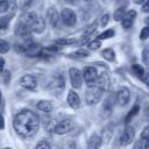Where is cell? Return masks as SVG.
Returning <instances> with one entry per match:
<instances>
[{"label": "cell", "instance_id": "51", "mask_svg": "<svg viewBox=\"0 0 149 149\" xmlns=\"http://www.w3.org/2000/svg\"><path fill=\"white\" fill-rule=\"evenodd\" d=\"M84 1H88V0H84Z\"/></svg>", "mask_w": 149, "mask_h": 149}, {"label": "cell", "instance_id": "8", "mask_svg": "<svg viewBox=\"0 0 149 149\" xmlns=\"http://www.w3.org/2000/svg\"><path fill=\"white\" fill-rule=\"evenodd\" d=\"M69 77H70V81H71V86L73 88H80L81 83H83V76L81 72L76 69V68H71L69 70Z\"/></svg>", "mask_w": 149, "mask_h": 149}, {"label": "cell", "instance_id": "5", "mask_svg": "<svg viewBox=\"0 0 149 149\" xmlns=\"http://www.w3.org/2000/svg\"><path fill=\"white\" fill-rule=\"evenodd\" d=\"M72 128H73V122L70 119H65V120H62V121L57 122L55 125L52 132L57 135H64V134L69 133Z\"/></svg>", "mask_w": 149, "mask_h": 149}, {"label": "cell", "instance_id": "19", "mask_svg": "<svg viewBox=\"0 0 149 149\" xmlns=\"http://www.w3.org/2000/svg\"><path fill=\"white\" fill-rule=\"evenodd\" d=\"M36 107H37V109H40L44 113H50L52 111V104L48 100H40L36 105Z\"/></svg>", "mask_w": 149, "mask_h": 149}, {"label": "cell", "instance_id": "48", "mask_svg": "<svg viewBox=\"0 0 149 149\" xmlns=\"http://www.w3.org/2000/svg\"><path fill=\"white\" fill-rule=\"evenodd\" d=\"M1 98H2V95H1V91H0V101H1Z\"/></svg>", "mask_w": 149, "mask_h": 149}, {"label": "cell", "instance_id": "20", "mask_svg": "<svg viewBox=\"0 0 149 149\" xmlns=\"http://www.w3.org/2000/svg\"><path fill=\"white\" fill-rule=\"evenodd\" d=\"M139 112H140V106H139V105H134V106L129 109V112L127 113V115L125 116V123L128 125V123H129V122L137 115Z\"/></svg>", "mask_w": 149, "mask_h": 149}, {"label": "cell", "instance_id": "32", "mask_svg": "<svg viewBox=\"0 0 149 149\" xmlns=\"http://www.w3.org/2000/svg\"><path fill=\"white\" fill-rule=\"evenodd\" d=\"M9 9V2L7 0H0V14Z\"/></svg>", "mask_w": 149, "mask_h": 149}, {"label": "cell", "instance_id": "44", "mask_svg": "<svg viewBox=\"0 0 149 149\" xmlns=\"http://www.w3.org/2000/svg\"><path fill=\"white\" fill-rule=\"evenodd\" d=\"M143 144H144V149H149V137L143 141Z\"/></svg>", "mask_w": 149, "mask_h": 149}, {"label": "cell", "instance_id": "13", "mask_svg": "<svg viewBox=\"0 0 149 149\" xmlns=\"http://www.w3.org/2000/svg\"><path fill=\"white\" fill-rule=\"evenodd\" d=\"M135 17H136V12H135L134 9H130V10L126 12L123 19L121 20V24H122V27H123L125 29L130 28V27L133 26L134 21H135Z\"/></svg>", "mask_w": 149, "mask_h": 149}, {"label": "cell", "instance_id": "2", "mask_svg": "<svg viewBox=\"0 0 149 149\" xmlns=\"http://www.w3.org/2000/svg\"><path fill=\"white\" fill-rule=\"evenodd\" d=\"M20 22H22L26 26H28V28L30 29L31 33L42 34L45 30V21H44V19H42L41 16H38L34 12H28V13L22 14L21 17H20Z\"/></svg>", "mask_w": 149, "mask_h": 149}, {"label": "cell", "instance_id": "45", "mask_svg": "<svg viewBox=\"0 0 149 149\" xmlns=\"http://www.w3.org/2000/svg\"><path fill=\"white\" fill-rule=\"evenodd\" d=\"M135 3H137V5H142V3H144L146 2V0H133Z\"/></svg>", "mask_w": 149, "mask_h": 149}, {"label": "cell", "instance_id": "10", "mask_svg": "<svg viewBox=\"0 0 149 149\" xmlns=\"http://www.w3.org/2000/svg\"><path fill=\"white\" fill-rule=\"evenodd\" d=\"M20 85L27 90H35L37 86V79L33 74H24L20 78Z\"/></svg>", "mask_w": 149, "mask_h": 149}, {"label": "cell", "instance_id": "50", "mask_svg": "<svg viewBox=\"0 0 149 149\" xmlns=\"http://www.w3.org/2000/svg\"><path fill=\"white\" fill-rule=\"evenodd\" d=\"M3 149H10V148H3Z\"/></svg>", "mask_w": 149, "mask_h": 149}, {"label": "cell", "instance_id": "42", "mask_svg": "<svg viewBox=\"0 0 149 149\" xmlns=\"http://www.w3.org/2000/svg\"><path fill=\"white\" fill-rule=\"evenodd\" d=\"M66 3H69V5H73V6H76V5H78V1L79 0H64Z\"/></svg>", "mask_w": 149, "mask_h": 149}, {"label": "cell", "instance_id": "47", "mask_svg": "<svg viewBox=\"0 0 149 149\" xmlns=\"http://www.w3.org/2000/svg\"><path fill=\"white\" fill-rule=\"evenodd\" d=\"M144 73H147V76H149V69L147 70V72H144Z\"/></svg>", "mask_w": 149, "mask_h": 149}, {"label": "cell", "instance_id": "17", "mask_svg": "<svg viewBox=\"0 0 149 149\" xmlns=\"http://www.w3.org/2000/svg\"><path fill=\"white\" fill-rule=\"evenodd\" d=\"M102 144V137L98 134H92L87 141V149H99Z\"/></svg>", "mask_w": 149, "mask_h": 149}, {"label": "cell", "instance_id": "14", "mask_svg": "<svg viewBox=\"0 0 149 149\" xmlns=\"http://www.w3.org/2000/svg\"><path fill=\"white\" fill-rule=\"evenodd\" d=\"M15 35L19 37H22V38H28L31 35V31L28 28V26H26L24 23L19 21L15 26Z\"/></svg>", "mask_w": 149, "mask_h": 149}, {"label": "cell", "instance_id": "11", "mask_svg": "<svg viewBox=\"0 0 149 149\" xmlns=\"http://www.w3.org/2000/svg\"><path fill=\"white\" fill-rule=\"evenodd\" d=\"M134 137H135V130H134V128L132 126H127L125 128L121 137H120L121 146H128V144H130L133 142Z\"/></svg>", "mask_w": 149, "mask_h": 149}, {"label": "cell", "instance_id": "16", "mask_svg": "<svg viewBox=\"0 0 149 149\" xmlns=\"http://www.w3.org/2000/svg\"><path fill=\"white\" fill-rule=\"evenodd\" d=\"M66 100H68L69 106H70L71 108H73V109H77V108L80 106V98H79V95L77 94L76 91H70V92L68 93Z\"/></svg>", "mask_w": 149, "mask_h": 149}, {"label": "cell", "instance_id": "18", "mask_svg": "<svg viewBox=\"0 0 149 149\" xmlns=\"http://www.w3.org/2000/svg\"><path fill=\"white\" fill-rule=\"evenodd\" d=\"M13 15H14V13H9L8 15H5V16H1L0 17V33L8 29Z\"/></svg>", "mask_w": 149, "mask_h": 149}, {"label": "cell", "instance_id": "38", "mask_svg": "<svg viewBox=\"0 0 149 149\" xmlns=\"http://www.w3.org/2000/svg\"><path fill=\"white\" fill-rule=\"evenodd\" d=\"M149 137V125L148 126H146L144 128H143V130H142V133H141V140H147Z\"/></svg>", "mask_w": 149, "mask_h": 149}, {"label": "cell", "instance_id": "43", "mask_svg": "<svg viewBox=\"0 0 149 149\" xmlns=\"http://www.w3.org/2000/svg\"><path fill=\"white\" fill-rule=\"evenodd\" d=\"M3 128H5V121H3L2 115L0 114V129H3Z\"/></svg>", "mask_w": 149, "mask_h": 149}, {"label": "cell", "instance_id": "7", "mask_svg": "<svg viewBox=\"0 0 149 149\" xmlns=\"http://www.w3.org/2000/svg\"><path fill=\"white\" fill-rule=\"evenodd\" d=\"M65 87V80L62 74H56L49 83V90L55 93H61Z\"/></svg>", "mask_w": 149, "mask_h": 149}, {"label": "cell", "instance_id": "36", "mask_svg": "<svg viewBox=\"0 0 149 149\" xmlns=\"http://www.w3.org/2000/svg\"><path fill=\"white\" fill-rule=\"evenodd\" d=\"M108 21H109V15H108V14H104V15L100 17L99 23H100L101 27H106V24L108 23Z\"/></svg>", "mask_w": 149, "mask_h": 149}, {"label": "cell", "instance_id": "30", "mask_svg": "<svg viewBox=\"0 0 149 149\" xmlns=\"http://www.w3.org/2000/svg\"><path fill=\"white\" fill-rule=\"evenodd\" d=\"M95 29H97V23L94 22V23H92V24L86 29V31H85L84 35H83V38H86L87 36H91V35L95 31Z\"/></svg>", "mask_w": 149, "mask_h": 149}, {"label": "cell", "instance_id": "40", "mask_svg": "<svg viewBox=\"0 0 149 149\" xmlns=\"http://www.w3.org/2000/svg\"><path fill=\"white\" fill-rule=\"evenodd\" d=\"M142 12H146V13L149 12V0H146L144 5L142 6Z\"/></svg>", "mask_w": 149, "mask_h": 149}, {"label": "cell", "instance_id": "28", "mask_svg": "<svg viewBox=\"0 0 149 149\" xmlns=\"http://www.w3.org/2000/svg\"><path fill=\"white\" fill-rule=\"evenodd\" d=\"M101 47V42H100V40H93V41H91V42H88V44H87V48L90 49V50H97V49H99Z\"/></svg>", "mask_w": 149, "mask_h": 149}, {"label": "cell", "instance_id": "1", "mask_svg": "<svg viewBox=\"0 0 149 149\" xmlns=\"http://www.w3.org/2000/svg\"><path fill=\"white\" fill-rule=\"evenodd\" d=\"M13 126H14L15 132L20 136L31 137L38 130L40 120H38V116L34 112L29 109H23V111H20L14 116Z\"/></svg>", "mask_w": 149, "mask_h": 149}, {"label": "cell", "instance_id": "4", "mask_svg": "<svg viewBox=\"0 0 149 149\" xmlns=\"http://www.w3.org/2000/svg\"><path fill=\"white\" fill-rule=\"evenodd\" d=\"M83 80L87 84V86H93L98 78V71L93 66H85L81 72Z\"/></svg>", "mask_w": 149, "mask_h": 149}, {"label": "cell", "instance_id": "27", "mask_svg": "<svg viewBox=\"0 0 149 149\" xmlns=\"http://www.w3.org/2000/svg\"><path fill=\"white\" fill-rule=\"evenodd\" d=\"M0 73H1V80H2V83L5 85H8L9 81H10V72L8 70H3Z\"/></svg>", "mask_w": 149, "mask_h": 149}, {"label": "cell", "instance_id": "9", "mask_svg": "<svg viewBox=\"0 0 149 149\" xmlns=\"http://www.w3.org/2000/svg\"><path fill=\"white\" fill-rule=\"evenodd\" d=\"M130 100V91L128 87L122 86L116 92V102L120 106H126Z\"/></svg>", "mask_w": 149, "mask_h": 149}, {"label": "cell", "instance_id": "31", "mask_svg": "<svg viewBox=\"0 0 149 149\" xmlns=\"http://www.w3.org/2000/svg\"><path fill=\"white\" fill-rule=\"evenodd\" d=\"M9 44L5 40H0V54H6L9 50Z\"/></svg>", "mask_w": 149, "mask_h": 149}, {"label": "cell", "instance_id": "41", "mask_svg": "<svg viewBox=\"0 0 149 149\" xmlns=\"http://www.w3.org/2000/svg\"><path fill=\"white\" fill-rule=\"evenodd\" d=\"M5 70V59L3 57L0 56V72H2Z\"/></svg>", "mask_w": 149, "mask_h": 149}, {"label": "cell", "instance_id": "49", "mask_svg": "<svg viewBox=\"0 0 149 149\" xmlns=\"http://www.w3.org/2000/svg\"><path fill=\"white\" fill-rule=\"evenodd\" d=\"M146 81H147V84H148V86H149V81H148V80H146Z\"/></svg>", "mask_w": 149, "mask_h": 149}, {"label": "cell", "instance_id": "25", "mask_svg": "<svg viewBox=\"0 0 149 149\" xmlns=\"http://www.w3.org/2000/svg\"><path fill=\"white\" fill-rule=\"evenodd\" d=\"M132 69H133V71L135 72V74L137 76V77H140V78H143V76H144V69L141 66V65H139V64H133V66H132Z\"/></svg>", "mask_w": 149, "mask_h": 149}, {"label": "cell", "instance_id": "33", "mask_svg": "<svg viewBox=\"0 0 149 149\" xmlns=\"http://www.w3.org/2000/svg\"><path fill=\"white\" fill-rule=\"evenodd\" d=\"M149 37V26H146L144 28H142L141 33H140V38L141 40H147Z\"/></svg>", "mask_w": 149, "mask_h": 149}, {"label": "cell", "instance_id": "24", "mask_svg": "<svg viewBox=\"0 0 149 149\" xmlns=\"http://www.w3.org/2000/svg\"><path fill=\"white\" fill-rule=\"evenodd\" d=\"M114 36V30L113 29H107V30H105V31H102L101 34H99V36H98V40H106V38H111V37H113Z\"/></svg>", "mask_w": 149, "mask_h": 149}, {"label": "cell", "instance_id": "46", "mask_svg": "<svg viewBox=\"0 0 149 149\" xmlns=\"http://www.w3.org/2000/svg\"><path fill=\"white\" fill-rule=\"evenodd\" d=\"M146 23H147V26H149V16L146 19Z\"/></svg>", "mask_w": 149, "mask_h": 149}, {"label": "cell", "instance_id": "3", "mask_svg": "<svg viewBox=\"0 0 149 149\" xmlns=\"http://www.w3.org/2000/svg\"><path fill=\"white\" fill-rule=\"evenodd\" d=\"M102 94H104V91L99 88L97 85L90 86L85 92V101L90 106L97 105L102 99Z\"/></svg>", "mask_w": 149, "mask_h": 149}, {"label": "cell", "instance_id": "39", "mask_svg": "<svg viewBox=\"0 0 149 149\" xmlns=\"http://www.w3.org/2000/svg\"><path fill=\"white\" fill-rule=\"evenodd\" d=\"M133 149H144V144H143V140H137L133 147Z\"/></svg>", "mask_w": 149, "mask_h": 149}, {"label": "cell", "instance_id": "26", "mask_svg": "<svg viewBox=\"0 0 149 149\" xmlns=\"http://www.w3.org/2000/svg\"><path fill=\"white\" fill-rule=\"evenodd\" d=\"M77 41L74 38H61V40H57L56 43L58 45H70V44H74Z\"/></svg>", "mask_w": 149, "mask_h": 149}, {"label": "cell", "instance_id": "37", "mask_svg": "<svg viewBox=\"0 0 149 149\" xmlns=\"http://www.w3.org/2000/svg\"><path fill=\"white\" fill-rule=\"evenodd\" d=\"M35 1L36 0H23V3H22V8L24 9V10H27V9H29L34 3H35Z\"/></svg>", "mask_w": 149, "mask_h": 149}, {"label": "cell", "instance_id": "34", "mask_svg": "<svg viewBox=\"0 0 149 149\" xmlns=\"http://www.w3.org/2000/svg\"><path fill=\"white\" fill-rule=\"evenodd\" d=\"M73 56H76V57H87L88 56V51H86V50H84V49H79V50H77V51H74L73 54H72Z\"/></svg>", "mask_w": 149, "mask_h": 149}, {"label": "cell", "instance_id": "22", "mask_svg": "<svg viewBox=\"0 0 149 149\" xmlns=\"http://www.w3.org/2000/svg\"><path fill=\"white\" fill-rule=\"evenodd\" d=\"M126 14V7H119L114 12V20L115 21H121Z\"/></svg>", "mask_w": 149, "mask_h": 149}, {"label": "cell", "instance_id": "12", "mask_svg": "<svg viewBox=\"0 0 149 149\" xmlns=\"http://www.w3.org/2000/svg\"><path fill=\"white\" fill-rule=\"evenodd\" d=\"M47 19L48 22L50 23V26L52 28H57L59 24V20H61V15L58 14V12L56 10V8L51 7L47 10Z\"/></svg>", "mask_w": 149, "mask_h": 149}, {"label": "cell", "instance_id": "6", "mask_svg": "<svg viewBox=\"0 0 149 149\" xmlns=\"http://www.w3.org/2000/svg\"><path fill=\"white\" fill-rule=\"evenodd\" d=\"M61 20H62V22H63L65 26L72 27V26H74L76 22H77V15H76V13H74L72 9H70V8H64V9L61 12Z\"/></svg>", "mask_w": 149, "mask_h": 149}, {"label": "cell", "instance_id": "35", "mask_svg": "<svg viewBox=\"0 0 149 149\" xmlns=\"http://www.w3.org/2000/svg\"><path fill=\"white\" fill-rule=\"evenodd\" d=\"M35 149H50V144H49L47 141H40V142L36 144Z\"/></svg>", "mask_w": 149, "mask_h": 149}, {"label": "cell", "instance_id": "29", "mask_svg": "<svg viewBox=\"0 0 149 149\" xmlns=\"http://www.w3.org/2000/svg\"><path fill=\"white\" fill-rule=\"evenodd\" d=\"M142 61L146 65H149V45L144 47V49L142 50Z\"/></svg>", "mask_w": 149, "mask_h": 149}, {"label": "cell", "instance_id": "21", "mask_svg": "<svg viewBox=\"0 0 149 149\" xmlns=\"http://www.w3.org/2000/svg\"><path fill=\"white\" fill-rule=\"evenodd\" d=\"M101 56H102L106 61H108V62H114V61H115V54H114L113 49H111V48L104 49V50L101 51Z\"/></svg>", "mask_w": 149, "mask_h": 149}, {"label": "cell", "instance_id": "23", "mask_svg": "<svg viewBox=\"0 0 149 149\" xmlns=\"http://www.w3.org/2000/svg\"><path fill=\"white\" fill-rule=\"evenodd\" d=\"M112 112V102L109 99H106L105 102H104V106H102V113H104V116H108Z\"/></svg>", "mask_w": 149, "mask_h": 149}, {"label": "cell", "instance_id": "15", "mask_svg": "<svg viewBox=\"0 0 149 149\" xmlns=\"http://www.w3.org/2000/svg\"><path fill=\"white\" fill-rule=\"evenodd\" d=\"M94 85H97V86H98L99 88H101L104 92L107 91L108 87H109V77H108V74H107L106 72L100 73V74L98 76L97 81H95Z\"/></svg>", "mask_w": 149, "mask_h": 149}]
</instances>
